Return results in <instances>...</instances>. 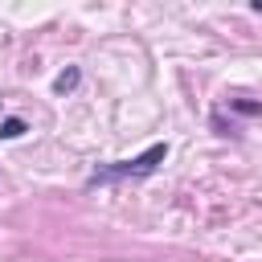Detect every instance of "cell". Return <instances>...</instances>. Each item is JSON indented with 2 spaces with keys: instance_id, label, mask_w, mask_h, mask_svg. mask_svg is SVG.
Listing matches in <instances>:
<instances>
[{
  "instance_id": "cell-1",
  "label": "cell",
  "mask_w": 262,
  "mask_h": 262,
  "mask_svg": "<svg viewBox=\"0 0 262 262\" xmlns=\"http://www.w3.org/2000/svg\"><path fill=\"white\" fill-rule=\"evenodd\" d=\"M164 160H168V143H151L147 151H139V156H131V160H115V164L94 168L86 184L94 188V184H115V180H139V176H151Z\"/></svg>"
},
{
  "instance_id": "cell-2",
  "label": "cell",
  "mask_w": 262,
  "mask_h": 262,
  "mask_svg": "<svg viewBox=\"0 0 262 262\" xmlns=\"http://www.w3.org/2000/svg\"><path fill=\"white\" fill-rule=\"evenodd\" d=\"M78 82H82V70H78V66H70L66 74H57V82H53V90H57V94H70V90H74Z\"/></svg>"
},
{
  "instance_id": "cell-3",
  "label": "cell",
  "mask_w": 262,
  "mask_h": 262,
  "mask_svg": "<svg viewBox=\"0 0 262 262\" xmlns=\"http://www.w3.org/2000/svg\"><path fill=\"white\" fill-rule=\"evenodd\" d=\"M29 127H25V119H4L0 123V139H20Z\"/></svg>"
},
{
  "instance_id": "cell-4",
  "label": "cell",
  "mask_w": 262,
  "mask_h": 262,
  "mask_svg": "<svg viewBox=\"0 0 262 262\" xmlns=\"http://www.w3.org/2000/svg\"><path fill=\"white\" fill-rule=\"evenodd\" d=\"M233 111H242V115H262L258 102H233Z\"/></svg>"
}]
</instances>
